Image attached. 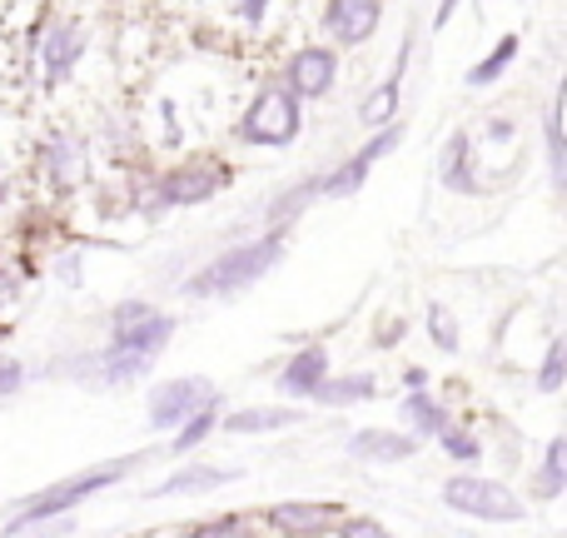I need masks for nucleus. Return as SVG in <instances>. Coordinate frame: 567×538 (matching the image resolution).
<instances>
[{
    "instance_id": "28",
    "label": "nucleus",
    "mask_w": 567,
    "mask_h": 538,
    "mask_svg": "<svg viewBox=\"0 0 567 538\" xmlns=\"http://www.w3.org/2000/svg\"><path fill=\"white\" fill-rule=\"evenodd\" d=\"M439 434H443V444H449V449L458 454V459H478V444H473V439H463V434H453L449 424H443Z\"/></svg>"
},
{
    "instance_id": "20",
    "label": "nucleus",
    "mask_w": 567,
    "mask_h": 538,
    "mask_svg": "<svg viewBox=\"0 0 567 538\" xmlns=\"http://www.w3.org/2000/svg\"><path fill=\"white\" fill-rule=\"evenodd\" d=\"M513 55H518V40H503V45L498 50H493V55L488 60H483V65H473V75H468V85H488V80H498L503 75V70H508V60Z\"/></svg>"
},
{
    "instance_id": "10",
    "label": "nucleus",
    "mask_w": 567,
    "mask_h": 538,
    "mask_svg": "<svg viewBox=\"0 0 567 538\" xmlns=\"http://www.w3.org/2000/svg\"><path fill=\"white\" fill-rule=\"evenodd\" d=\"M80 50H85V35H80L75 26H55L45 35V85H60V80L70 75V65L80 60Z\"/></svg>"
},
{
    "instance_id": "19",
    "label": "nucleus",
    "mask_w": 567,
    "mask_h": 538,
    "mask_svg": "<svg viewBox=\"0 0 567 538\" xmlns=\"http://www.w3.org/2000/svg\"><path fill=\"white\" fill-rule=\"evenodd\" d=\"M403 409H409V419L419 424V434H439L443 424H449V414H443L429 394H409V404H403Z\"/></svg>"
},
{
    "instance_id": "29",
    "label": "nucleus",
    "mask_w": 567,
    "mask_h": 538,
    "mask_svg": "<svg viewBox=\"0 0 567 538\" xmlns=\"http://www.w3.org/2000/svg\"><path fill=\"white\" fill-rule=\"evenodd\" d=\"M16 384H20V369L16 364H0V394H10Z\"/></svg>"
},
{
    "instance_id": "16",
    "label": "nucleus",
    "mask_w": 567,
    "mask_h": 538,
    "mask_svg": "<svg viewBox=\"0 0 567 538\" xmlns=\"http://www.w3.org/2000/svg\"><path fill=\"white\" fill-rule=\"evenodd\" d=\"M443 180H449L458 195H478V185H473V175H468V135H453L449 140V155H443Z\"/></svg>"
},
{
    "instance_id": "5",
    "label": "nucleus",
    "mask_w": 567,
    "mask_h": 538,
    "mask_svg": "<svg viewBox=\"0 0 567 538\" xmlns=\"http://www.w3.org/2000/svg\"><path fill=\"white\" fill-rule=\"evenodd\" d=\"M239 135H245L249 145H289V140L299 135V95L284 85H269L265 95L249 105Z\"/></svg>"
},
{
    "instance_id": "23",
    "label": "nucleus",
    "mask_w": 567,
    "mask_h": 538,
    "mask_svg": "<svg viewBox=\"0 0 567 538\" xmlns=\"http://www.w3.org/2000/svg\"><path fill=\"white\" fill-rule=\"evenodd\" d=\"M393 105H399V75H393L389 85H383L379 95H373L369 105H363V125H383V120L393 115Z\"/></svg>"
},
{
    "instance_id": "11",
    "label": "nucleus",
    "mask_w": 567,
    "mask_h": 538,
    "mask_svg": "<svg viewBox=\"0 0 567 538\" xmlns=\"http://www.w3.org/2000/svg\"><path fill=\"white\" fill-rule=\"evenodd\" d=\"M333 514L339 509H329V504H279L269 514V524L279 534H323V529H333Z\"/></svg>"
},
{
    "instance_id": "25",
    "label": "nucleus",
    "mask_w": 567,
    "mask_h": 538,
    "mask_svg": "<svg viewBox=\"0 0 567 538\" xmlns=\"http://www.w3.org/2000/svg\"><path fill=\"white\" fill-rule=\"evenodd\" d=\"M70 155H75V145H70V140H55V145L45 150V165L55 170V180H70V175H75V160H70Z\"/></svg>"
},
{
    "instance_id": "2",
    "label": "nucleus",
    "mask_w": 567,
    "mask_h": 538,
    "mask_svg": "<svg viewBox=\"0 0 567 538\" xmlns=\"http://www.w3.org/2000/svg\"><path fill=\"white\" fill-rule=\"evenodd\" d=\"M279 255H284V240L265 235V240H255V245H239V250H229L225 260H215V265L189 284V290H195V294H229V290H239V284L259 280V274L275 265Z\"/></svg>"
},
{
    "instance_id": "24",
    "label": "nucleus",
    "mask_w": 567,
    "mask_h": 538,
    "mask_svg": "<svg viewBox=\"0 0 567 538\" xmlns=\"http://www.w3.org/2000/svg\"><path fill=\"white\" fill-rule=\"evenodd\" d=\"M209 429H215V404H205V409H195V419L185 424V434H179V439H175V449H195V444L205 439Z\"/></svg>"
},
{
    "instance_id": "1",
    "label": "nucleus",
    "mask_w": 567,
    "mask_h": 538,
    "mask_svg": "<svg viewBox=\"0 0 567 538\" xmlns=\"http://www.w3.org/2000/svg\"><path fill=\"white\" fill-rule=\"evenodd\" d=\"M169 334H175V324L165 314H155L150 304H125L115 314V349L105 354V379L120 384L145 374L155 364V354L169 344Z\"/></svg>"
},
{
    "instance_id": "7",
    "label": "nucleus",
    "mask_w": 567,
    "mask_h": 538,
    "mask_svg": "<svg viewBox=\"0 0 567 538\" xmlns=\"http://www.w3.org/2000/svg\"><path fill=\"white\" fill-rule=\"evenodd\" d=\"M379 26V0H329V30L343 45H359Z\"/></svg>"
},
{
    "instance_id": "31",
    "label": "nucleus",
    "mask_w": 567,
    "mask_h": 538,
    "mask_svg": "<svg viewBox=\"0 0 567 538\" xmlns=\"http://www.w3.org/2000/svg\"><path fill=\"white\" fill-rule=\"evenodd\" d=\"M453 6H458V0H443V6H439V20H449V10Z\"/></svg>"
},
{
    "instance_id": "15",
    "label": "nucleus",
    "mask_w": 567,
    "mask_h": 538,
    "mask_svg": "<svg viewBox=\"0 0 567 538\" xmlns=\"http://www.w3.org/2000/svg\"><path fill=\"white\" fill-rule=\"evenodd\" d=\"M229 479H239L235 469H189V474H175V479H165V484H155V499H169V494H199V489H219V484H229Z\"/></svg>"
},
{
    "instance_id": "8",
    "label": "nucleus",
    "mask_w": 567,
    "mask_h": 538,
    "mask_svg": "<svg viewBox=\"0 0 567 538\" xmlns=\"http://www.w3.org/2000/svg\"><path fill=\"white\" fill-rule=\"evenodd\" d=\"M333 85V55L323 45H309L289 60V90L293 95H323Z\"/></svg>"
},
{
    "instance_id": "9",
    "label": "nucleus",
    "mask_w": 567,
    "mask_h": 538,
    "mask_svg": "<svg viewBox=\"0 0 567 538\" xmlns=\"http://www.w3.org/2000/svg\"><path fill=\"white\" fill-rule=\"evenodd\" d=\"M393 140H399V135H393V130H383V135L373 140V145H363L359 155L349 160V165H343V170H333V175L323 180V195H353V190L363 185V175H369V170H373V160H379L383 150H393Z\"/></svg>"
},
{
    "instance_id": "27",
    "label": "nucleus",
    "mask_w": 567,
    "mask_h": 538,
    "mask_svg": "<svg viewBox=\"0 0 567 538\" xmlns=\"http://www.w3.org/2000/svg\"><path fill=\"white\" fill-rule=\"evenodd\" d=\"M429 324H433V339H439L443 349H453V344H458V329H453V319L443 309H429Z\"/></svg>"
},
{
    "instance_id": "14",
    "label": "nucleus",
    "mask_w": 567,
    "mask_h": 538,
    "mask_svg": "<svg viewBox=\"0 0 567 538\" xmlns=\"http://www.w3.org/2000/svg\"><path fill=\"white\" fill-rule=\"evenodd\" d=\"M209 190H215L209 170H179V175H169L165 185H159V200H165V205H195V200H209Z\"/></svg>"
},
{
    "instance_id": "22",
    "label": "nucleus",
    "mask_w": 567,
    "mask_h": 538,
    "mask_svg": "<svg viewBox=\"0 0 567 538\" xmlns=\"http://www.w3.org/2000/svg\"><path fill=\"white\" fill-rule=\"evenodd\" d=\"M563 459H567V444L553 439V444H548V464H543V484H538L548 499H553V494H563V479H567V474H563Z\"/></svg>"
},
{
    "instance_id": "21",
    "label": "nucleus",
    "mask_w": 567,
    "mask_h": 538,
    "mask_svg": "<svg viewBox=\"0 0 567 538\" xmlns=\"http://www.w3.org/2000/svg\"><path fill=\"white\" fill-rule=\"evenodd\" d=\"M548 160H553V180L563 185V95L553 100V110H548Z\"/></svg>"
},
{
    "instance_id": "26",
    "label": "nucleus",
    "mask_w": 567,
    "mask_h": 538,
    "mask_svg": "<svg viewBox=\"0 0 567 538\" xmlns=\"http://www.w3.org/2000/svg\"><path fill=\"white\" fill-rule=\"evenodd\" d=\"M563 359H567V349H563V344H553V349H548V364H543V389H558V384H563Z\"/></svg>"
},
{
    "instance_id": "3",
    "label": "nucleus",
    "mask_w": 567,
    "mask_h": 538,
    "mask_svg": "<svg viewBox=\"0 0 567 538\" xmlns=\"http://www.w3.org/2000/svg\"><path fill=\"white\" fill-rule=\"evenodd\" d=\"M443 499H449L453 514H468V519H488V524H518L523 504L513 489L493 479H478V474H463V479L443 484Z\"/></svg>"
},
{
    "instance_id": "18",
    "label": "nucleus",
    "mask_w": 567,
    "mask_h": 538,
    "mask_svg": "<svg viewBox=\"0 0 567 538\" xmlns=\"http://www.w3.org/2000/svg\"><path fill=\"white\" fill-rule=\"evenodd\" d=\"M293 419H299L293 409H245V414H229V434H265V429H284Z\"/></svg>"
},
{
    "instance_id": "32",
    "label": "nucleus",
    "mask_w": 567,
    "mask_h": 538,
    "mask_svg": "<svg viewBox=\"0 0 567 538\" xmlns=\"http://www.w3.org/2000/svg\"><path fill=\"white\" fill-rule=\"evenodd\" d=\"M6 290H10V280H6V274H0V300H6Z\"/></svg>"
},
{
    "instance_id": "17",
    "label": "nucleus",
    "mask_w": 567,
    "mask_h": 538,
    "mask_svg": "<svg viewBox=\"0 0 567 538\" xmlns=\"http://www.w3.org/2000/svg\"><path fill=\"white\" fill-rule=\"evenodd\" d=\"M369 394H373L369 374H353V379H319V384H313V399H323V404H353V399H369Z\"/></svg>"
},
{
    "instance_id": "4",
    "label": "nucleus",
    "mask_w": 567,
    "mask_h": 538,
    "mask_svg": "<svg viewBox=\"0 0 567 538\" xmlns=\"http://www.w3.org/2000/svg\"><path fill=\"white\" fill-rule=\"evenodd\" d=\"M125 474V464H110V469H90V474H75V479H65V484H55L50 494H40L35 504H30L20 519H10L6 524V534H25V529H35V524H45V519H55V514H65V509H75L80 499H90V494H100V489H110V484Z\"/></svg>"
},
{
    "instance_id": "13",
    "label": "nucleus",
    "mask_w": 567,
    "mask_h": 538,
    "mask_svg": "<svg viewBox=\"0 0 567 538\" xmlns=\"http://www.w3.org/2000/svg\"><path fill=\"white\" fill-rule=\"evenodd\" d=\"M329 374V354L323 349H303L289 359V369L279 374V389L284 394H313V384Z\"/></svg>"
},
{
    "instance_id": "12",
    "label": "nucleus",
    "mask_w": 567,
    "mask_h": 538,
    "mask_svg": "<svg viewBox=\"0 0 567 538\" xmlns=\"http://www.w3.org/2000/svg\"><path fill=\"white\" fill-rule=\"evenodd\" d=\"M349 449L359 454V459H409L419 444H413V434H383V429H363L349 439Z\"/></svg>"
},
{
    "instance_id": "30",
    "label": "nucleus",
    "mask_w": 567,
    "mask_h": 538,
    "mask_svg": "<svg viewBox=\"0 0 567 538\" xmlns=\"http://www.w3.org/2000/svg\"><path fill=\"white\" fill-rule=\"evenodd\" d=\"M265 6H269V0H245V16L249 20H265Z\"/></svg>"
},
{
    "instance_id": "6",
    "label": "nucleus",
    "mask_w": 567,
    "mask_h": 538,
    "mask_svg": "<svg viewBox=\"0 0 567 538\" xmlns=\"http://www.w3.org/2000/svg\"><path fill=\"white\" fill-rule=\"evenodd\" d=\"M205 404H215V384L175 379V384H165V389H155V399H150V424H155V429H169V424L189 419V414L205 409Z\"/></svg>"
}]
</instances>
